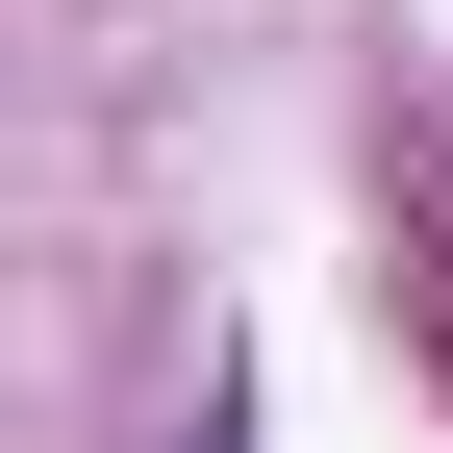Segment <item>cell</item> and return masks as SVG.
Instances as JSON below:
<instances>
[{"instance_id":"cell-1","label":"cell","mask_w":453,"mask_h":453,"mask_svg":"<svg viewBox=\"0 0 453 453\" xmlns=\"http://www.w3.org/2000/svg\"><path fill=\"white\" fill-rule=\"evenodd\" d=\"M177 453H252V403H226V378H202V428H177Z\"/></svg>"}]
</instances>
